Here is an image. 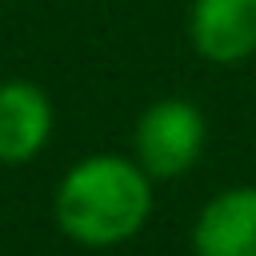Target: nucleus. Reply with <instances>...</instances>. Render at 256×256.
<instances>
[{
	"instance_id": "1",
	"label": "nucleus",
	"mask_w": 256,
	"mask_h": 256,
	"mask_svg": "<svg viewBox=\"0 0 256 256\" xmlns=\"http://www.w3.org/2000/svg\"><path fill=\"white\" fill-rule=\"evenodd\" d=\"M52 216L56 228L84 248L124 244L152 216V176L132 156H84L60 176Z\"/></svg>"
},
{
	"instance_id": "2",
	"label": "nucleus",
	"mask_w": 256,
	"mask_h": 256,
	"mask_svg": "<svg viewBox=\"0 0 256 256\" xmlns=\"http://www.w3.org/2000/svg\"><path fill=\"white\" fill-rule=\"evenodd\" d=\"M204 144H208V120L184 96L152 100L132 124V160L152 180H176L188 168H196Z\"/></svg>"
},
{
	"instance_id": "3",
	"label": "nucleus",
	"mask_w": 256,
	"mask_h": 256,
	"mask_svg": "<svg viewBox=\"0 0 256 256\" xmlns=\"http://www.w3.org/2000/svg\"><path fill=\"white\" fill-rule=\"evenodd\" d=\"M188 44L208 64H244L256 56V0H192Z\"/></svg>"
},
{
	"instance_id": "4",
	"label": "nucleus",
	"mask_w": 256,
	"mask_h": 256,
	"mask_svg": "<svg viewBox=\"0 0 256 256\" xmlns=\"http://www.w3.org/2000/svg\"><path fill=\"white\" fill-rule=\"evenodd\" d=\"M56 112L36 80H0V164H28L44 152Z\"/></svg>"
},
{
	"instance_id": "5",
	"label": "nucleus",
	"mask_w": 256,
	"mask_h": 256,
	"mask_svg": "<svg viewBox=\"0 0 256 256\" xmlns=\"http://www.w3.org/2000/svg\"><path fill=\"white\" fill-rule=\"evenodd\" d=\"M192 256H256V184L224 188L196 212Z\"/></svg>"
}]
</instances>
